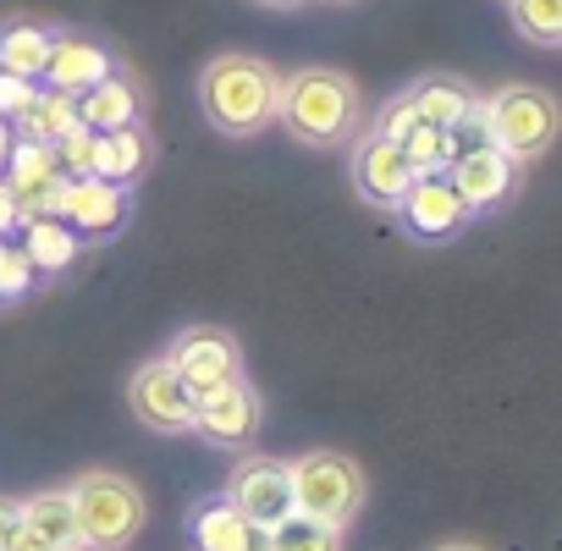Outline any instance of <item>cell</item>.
I'll list each match as a JSON object with an SVG mask.
<instances>
[{
    "label": "cell",
    "instance_id": "obj_1",
    "mask_svg": "<svg viewBox=\"0 0 562 551\" xmlns=\"http://www.w3.org/2000/svg\"><path fill=\"white\" fill-rule=\"evenodd\" d=\"M281 105V72L248 50H226L199 72V111L226 138H254L276 122Z\"/></svg>",
    "mask_w": 562,
    "mask_h": 551
},
{
    "label": "cell",
    "instance_id": "obj_2",
    "mask_svg": "<svg viewBox=\"0 0 562 551\" xmlns=\"http://www.w3.org/2000/svg\"><path fill=\"white\" fill-rule=\"evenodd\" d=\"M276 122L304 149H342L359 138V83L337 67H299L281 78Z\"/></svg>",
    "mask_w": 562,
    "mask_h": 551
},
{
    "label": "cell",
    "instance_id": "obj_3",
    "mask_svg": "<svg viewBox=\"0 0 562 551\" xmlns=\"http://www.w3.org/2000/svg\"><path fill=\"white\" fill-rule=\"evenodd\" d=\"M480 122H485V138L507 155V160H540L557 133H562V105L551 89L540 83H502L491 100H480Z\"/></svg>",
    "mask_w": 562,
    "mask_h": 551
},
{
    "label": "cell",
    "instance_id": "obj_4",
    "mask_svg": "<svg viewBox=\"0 0 562 551\" xmlns=\"http://www.w3.org/2000/svg\"><path fill=\"white\" fill-rule=\"evenodd\" d=\"M72 507H78V529H83V546L89 551H127L149 518V502L144 491L116 474V469H89L78 474L72 485Z\"/></svg>",
    "mask_w": 562,
    "mask_h": 551
},
{
    "label": "cell",
    "instance_id": "obj_5",
    "mask_svg": "<svg viewBox=\"0 0 562 551\" xmlns=\"http://www.w3.org/2000/svg\"><path fill=\"white\" fill-rule=\"evenodd\" d=\"M288 474H293V513L337 524V529H348L359 518L364 496H370V480L348 452H326V447L304 452V458L288 463Z\"/></svg>",
    "mask_w": 562,
    "mask_h": 551
},
{
    "label": "cell",
    "instance_id": "obj_6",
    "mask_svg": "<svg viewBox=\"0 0 562 551\" xmlns=\"http://www.w3.org/2000/svg\"><path fill=\"white\" fill-rule=\"evenodd\" d=\"M127 408H133L138 425H149V430H160V436H182V430H193L199 397H193L188 381L171 370V359H149V364H138L133 381H127Z\"/></svg>",
    "mask_w": 562,
    "mask_h": 551
},
{
    "label": "cell",
    "instance_id": "obj_7",
    "mask_svg": "<svg viewBox=\"0 0 562 551\" xmlns=\"http://www.w3.org/2000/svg\"><path fill=\"white\" fill-rule=\"evenodd\" d=\"M248 524H281L293 513V474H288V463L281 458H259V452H248L232 474H226V491H221Z\"/></svg>",
    "mask_w": 562,
    "mask_h": 551
},
{
    "label": "cell",
    "instance_id": "obj_8",
    "mask_svg": "<svg viewBox=\"0 0 562 551\" xmlns=\"http://www.w3.org/2000/svg\"><path fill=\"white\" fill-rule=\"evenodd\" d=\"M348 182H353V193H359L364 204H375V210H397L403 193L414 188V166H408L403 144H392V138H381V133H364V138H353Z\"/></svg>",
    "mask_w": 562,
    "mask_h": 551
},
{
    "label": "cell",
    "instance_id": "obj_9",
    "mask_svg": "<svg viewBox=\"0 0 562 551\" xmlns=\"http://www.w3.org/2000/svg\"><path fill=\"white\" fill-rule=\"evenodd\" d=\"M166 359H171V370L188 381L193 397H199V392H215V386H226V381L243 375V348H237V337L221 331V326H188V331L171 342Z\"/></svg>",
    "mask_w": 562,
    "mask_h": 551
},
{
    "label": "cell",
    "instance_id": "obj_10",
    "mask_svg": "<svg viewBox=\"0 0 562 551\" xmlns=\"http://www.w3.org/2000/svg\"><path fill=\"white\" fill-rule=\"evenodd\" d=\"M397 221L419 243H447V237H458L469 226V204L458 199V188L447 177H414V188L397 204Z\"/></svg>",
    "mask_w": 562,
    "mask_h": 551
},
{
    "label": "cell",
    "instance_id": "obj_11",
    "mask_svg": "<svg viewBox=\"0 0 562 551\" xmlns=\"http://www.w3.org/2000/svg\"><path fill=\"white\" fill-rule=\"evenodd\" d=\"M193 430L210 441V447H243L254 430H259V392L237 375L215 392H199V408H193Z\"/></svg>",
    "mask_w": 562,
    "mask_h": 551
},
{
    "label": "cell",
    "instance_id": "obj_12",
    "mask_svg": "<svg viewBox=\"0 0 562 551\" xmlns=\"http://www.w3.org/2000/svg\"><path fill=\"white\" fill-rule=\"evenodd\" d=\"M447 182L458 188V199L469 204V215H480V210H496L513 193L518 160H507L496 144H474V149H458V160L447 166Z\"/></svg>",
    "mask_w": 562,
    "mask_h": 551
},
{
    "label": "cell",
    "instance_id": "obj_13",
    "mask_svg": "<svg viewBox=\"0 0 562 551\" xmlns=\"http://www.w3.org/2000/svg\"><path fill=\"white\" fill-rule=\"evenodd\" d=\"M116 72V56L100 45V40H89V34H67V29H56V45H50V61H45V89H56V94H89L94 83H105Z\"/></svg>",
    "mask_w": 562,
    "mask_h": 551
},
{
    "label": "cell",
    "instance_id": "obj_14",
    "mask_svg": "<svg viewBox=\"0 0 562 551\" xmlns=\"http://www.w3.org/2000/svg\"><path fill=\"white\" fill-rule=\"evenodd\" d=\"M56 215H61L78 237H111V232H122V221H127V188L100 182V177H67V188H61V199H56Z\"/></svg>",
    "mask_w": 562,
    "mask_h": 551
},
{
    "label": "cell",
    "instance_id": "obj_15",
    "mask_svg": "<svg viewBox=\"0 0 562 551\" xmlns=\"http://www.w3.org/2000/svg\"><path fill=\"white\" fill-rule=\"evenodd\" d=\"M188 540H193V551H270V529L265 524H248L226 496L193 502Z\"/></svg>",
    "mask_w": 562,
    "mask_h": 551
},
{
    "label": "cell",
    "instance_id": "obj_16",
    "mask_svg": "<svg viewBox=\"0 0 562 551\" xmlns=\"http://www.w3.org/2000/svg\"><path fill=\"white\" fill-rule=\"evenodd\" d=\"M155 160V138L133 122V127H111V133H94V171L100 182H116V188H133Z\"/></svg>",
    "mask_w": 562,
    "mask_h": 551
},
{
    "label": "cell",
    "instance_id": "obj_17",
    "mask_svg": "<svg viewBox=\"0 0 562 551\" xmlns=\"http://www.w3.org/2000/svg\"><path fill=\"white\" fill-rule=\"evenodd\" d=\"M408 100H414L419 122L447 127V133H458V127H463V122L480 111L474 89H469L463 78H452V72H430V78H419V83L408 89Z\"/></svg>",
    "mask_w": 562,
    "mask_h": 551
},
{
    "label": "cell",
    "instance_id": "obj_18",
    "mask_svg": "<svg viewBox=\"0 0 562 551\" xmlns=\"http://www.w3.org/2000/svg\"><path fill=\"white\" fill-rule=\"evenodd\" d=\"M23 524L56 546V551H89L83 546V529H78V507H72V491H34L23 502Z\"/></svg>",
    "mask_w": 562,
    "mask_h": 551
},
{
    "label": "cell",
    "instance_id": "obj_19",
    "mask_svg": "<svg viewBox=\"0 0 562 551\" xmlns=\"http://www.w3.org/2000/svg\"><path fill=\"white\" fill-rule=\"evenodd\" d=\"M50 45H56L50 23H7V29H0V72L40 83L45 61H50Z\"/></svg>",
    "mask_w": 562,
    "mask_h": 551
},
{
    "label": "cell",
    "instance_id": "obj_20",
    "mask_svg": "<svg viewBox=\"0 0 562 551\" xmlns=\"http://www.w3.org/2000/svg\"><path fill=\"white\" fill-rule=\"evenodd\" d=\"M138 83H127L122 72H111L105 83H94L89 94H78V116L89 133H111V127H133L138 122Z\"/></svg>",
    "mask_w": 562,
    "mask_h": 551
},
{
    "label": "cell",
    "instance_id": "obj_21",
    "mask_svg": "<svg viewBox=\"0 0 562 551\" xmlns=\"http://www.w3.org/2000/svg\"><path fill=\"white\" fill-rule=\"evenodd\" d=\"M78 248H83V237H78L61 215H29V221H23V254H29V265H34L40 276L67 270V265L78 259Z\"/></svg>",
    "mask_w": 562,
    "mask_h": 551
},
{
    "label": "cell",
    "instance_id": "obj_22",
    "mask_svg": "<svg viewBox=\"0 0 562 551\" xmlns=\"http://www.w3.org/2000/svg\"><path fill=\"white\" fill-rule=\"evenodd\" d=\"M72 127H83V116H78V100L72 94H56V89H40V100H34V111L12 127V133H23V144H61Z\"/></svg>",
    "mask_w": 562,
    "mask_h": 551
},
{
    "label": "cell",
    "instance_id": "obj_23",
    "mask_svg": "<svg viewBox=\"0 0 562 551\" xmlns=\"http://www.w3.org/2000/svg\"><path fill=\"white\" fill-rule=\"evenodd\" d=\"M507 18L518 40L540 50H562V0H507Z\"/></svg>",
    "mask_w": 562,
    "mask_h": 551
},
{
    "label": "cell",
    "instance_id": "obj_24",
    "mask_svg": "<svg viewBox=\"0 0 562 551\" xmlns=\"http://www.w3.org/2000/svg\"><path fill=\"white\" fill-rule=\"evenodd\" d=\"M270 551H342V529L304 518V513H288L281 524H270Z\"/></svg>",
    "mask_w": 562,
    "mask_h": 551
},
{
    "label": "cell",
    "instance_id": "obj_25",
    "mask_svg": "<svg viewBox=\"0 0 562 551\" xmlns=\"http://www.w3.org/2000/svg\"><path fill=\"white\" fill-rule=\"evenodd\" d=\"M403 155H408L414 177H447V166L458 160V144H452V133H447V127L419 122V127L403 138Z\"/></svg>",
    "mask_w": 562,
    "mask_h": 551
},
{
    "label": "cell",
    "instance_id": "obj_26",
    "mask_svg": "<svg viewBox=\"0 0 562 551\" xmlns=\"http://www.w3.org/2000/svg\"><path fill=\"white\" fill-rule=\"evenodd\" d=\"M414 127H419V111H414V100H408V89H403L397 100H386V111L375 116V127H370V133H381V138L403 144V138H408Z\"/></svg>",
    "mask_w": 562,
    "mask_h": 551
},
{
    "label": "cell",
    "instance_id": "obj_27",
    "mask_svg": "<svg viewBox=\"0 0 562 551\" xmlns=\"http://www.w3.org/2000/svg\"><path fill=\"white\" fill-rule=\"evenodd\" d=\"M56 160H61L67 177H89V171H94V133H89V127H72V133L56 144Z\"/></svg>",
    "mask_w": 562,
    "mask_h": 551
},
{
    "label": "cell",
    "instance_id": "obj_28",
    "mask_svg": "<svg viewBox=\"0 0 562 551\" xmlns=\"http://www.w3.org/2000/svg\"><path fill=\"white\" fill-rule=\"evenodd\" d=\"M34 100H40V83H29V78H7L0 72V122H23L29 111H34Z\"/></svg>",
    "mask_w": 562,
    "mask_h": 551
},
{
    "label": "cell",
    "instance_id": "obj_29",
    "mask_svg": "<svg viewBox=\"0 0 562 551\" xmlns=\"http://www.w3.org/2000/svg\"><path fill=\"white\" fill-rule=\"evenodd\" d=\"M29 282H34V265H29V254L0 243V299H23V293H29Z\"/></svg>",
    "mask_w": 562,
    "mask_h": 551
},
{
    "label": "cell",
    "instance_id": "obj_30",
    "mask_svg": "<svg viewBox=\"0 0 562 551\" xmlns=\"http://www.w3.org/2000/svg\"><path fill=\"white\" fill-rule=\"evenodd\" d=\"M18 535H23V502L0 496V551H12V546H18Z\"/></svg>",
    "mask_w": 562,
    "mask_h": 551
},
{
    "label": "cell",
    "instance_id": "obj_31",
    "mask_svg": "<svg viewBox=\"0 0 562 551\" xmlns=\"http://www.w3.org/2000/svg\"><path fill=\"white\" fill-rule=\"evenodd\" d=\"M12 149H18V133H12V122H0V171H7Z\"/></svg>",
    "mask_w": 562,
    "mask_h": 551
},
{
    "label": "cell",
    "instance_id": "obj_32",
    "mask_svg": "<svg viewBox=\"0 0 562 551\" xmlns=\"http://www.w3.org/2000/svg\"><path fill=\"white\" fill-rule=\"evenodd\" d=\"M12 551H56V546H45V540H40L29 524H23V535H18V546H12Z\"/></svg>",
    "mask_w": 562,
    "mask_h": 551
},
{
    "label": "cell",
    "instance_id": "obj_33",
    "mask_svg": "<svg viewBox=\"0 0 562 551\" xmlns=\"http://www.w3.org/2000/svg\"><path fill=\"white\" fill-rule=\"evenodd\" d=\"M259 7H270V12H293V7H304V0H259Z\"/></svg>",
    "mask_w": 562,
    "mask_h": 551
},
{
    "label": "cell",
    "instance_id": "obj_34",
    "mask_svg": "<svg viewBox=\"0 0 562 551\" xmlns=\"http://www.w3.org/2000/svg\"><path fill=\"white\" fill-rule=\"evenodd\" d=\"M436 551H485V546H474V540H447V546H436Z\"/></svg>",
    "mask_w": 562,
    "mask_h": 551
}]
</instances>
